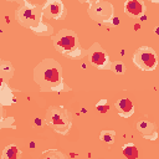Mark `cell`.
I'll return each mask as SVG.
<instances>
[{
  "label": "cell",
  "mask_w": 159,
  "mask_h": 159,
  "mask_svg": "<svg viewBox=\"0 0 159 159\" xmlns=\"http://www.w3.org/2000/svg\"><path fill=\"white\" fill-rule=\"evenodd\" d=\"M0 99H1V104L2 106H7V104H12L15 101L14 96H12V89L7 87L6 82H1V89H0Z\"/></svg>",
  "instance_id": "12"
},
{
  "label": "cell",
  "mask_w": 159,
  "mask_h": 159,
  "mask_svg": "<svg viewBox=\"0 0 159 159\" xmlns=\"http://www.w3.org/2000/svg\"><path fill=\"white\" fill-rule=\"evenodd\" d=\"M137 130L142 134V137L144 139H149V140H155L159 135L157 125L148 120V119H140L137 122Z\"/></svg>",
  "instance_id": "9"
},
{
  "label": "cell",
  "mask_w": 159,
  "mask_h": 159,
  "mask_svg": "<svg viewBox=\"0 0 159 159\" xmlns=\"http://www.w3.org/2000/svg\"><path fill=\"white\" fill-rule=\"evenodd\" d=\"M122 153L127 159H138L139 158L138 148L133 143H125L124 145H122Z\"/></svg>",
  "instance_id": "15"
},
{
  "label": "cell",
  "mask_w": 159,
  "mask_h": 159,
  "mask_svg": "<svg viewBox=\"0 0 159 159\" xmlns=\"http://www.w3.org/2000/svg\"><path fill=\"white\" fill-rule=\"evenodd\" d=\"M71 113L62 106H50L46 111L45 123L55 132L66 135L72 127Z\"/></svg>",
  "instance_id": "4"
},
{
  "label": "cell",
  "mask_w": 159,
  "mask_h": 159,
  "mask_svg": "<svg viewBox=\"0 0 159 159\" xmlns=\"http://www.w3.org/2000/svg\"><path fill=\"white\" fill-rule=\"evenodd\" d=\"M40 159H68V158L58 149H47L41 153Z\"/></svg>",
  "instance_id": "16"
},
{
  "label": "cell",
  "mask_w": 159,
  "mask_h": 159,
  "mask_svg": "<svg viewBox=\"0 0 159 159\" xmlns=\"http://www.w3.org/2000/svg\"><path fill=\"white\" fill-rule=\"evenodd\" d=\"M96 108L99 113H107L108 109H109V106H108V102L107 99H101L98 103H96Z\"/></svg>",
  "instance_id": "19"
},
{
  "label": "cell",
  "mask_w": 159,
  "mask_h": 159,
  "mask_svg": "<svg viewBox=\"0 0 159 159\" xmlns=\"http://www.w3.org/2000/svg\"><path fill=\"white\" fill-rule=\"evenodd\" d=\"M114 138H116V132H114V130L103 129V130H101V133H99V139H101L103 143H107V144H109V145L114 143Z\"/></svg>",
  "instance_id": "17"
},
{
  "label": "cell",
  "mask_w": 159,
  "mask_h": 159,
  "mask_svg": "<svg viewBox=\"0 0 159 159\" xmlns=\"http://www.w3.org/2000/svg\"><path fill=\"white\" fill-rule=\"evenodd\" d=\"M52 43L56 51L67 57H82L84 50L82 48L78 36L75 31L68 29H62L52 37Z\"/></svg>",
  "instance_id": "3"
},
{
  "label": "cell",
  "mask_w": 159,
  "mask_h": 159,
  "mask_svg": "<svg viewBox=\"0 0 159 159\" xmlns=\"http://www.w3.org/2000/svg\"><path fill=\"white\" fill-rule=\"evenodd\" d=\"M154 31H155V34H157V35H159V26H158V27H155V30H154Z\"/></svg>",
  "instance_id": "21"
},
{
  "label": "cell",
  "mask_w": 159,
  "mask_h": 159,
  "mask_svg": "<svg viewBox=\"0 0 159 159\" xmlns=\"http://www.w3.org/2000/svg\"><path fill=\"white\" fill-rule=\"evenodd\" d=\"M111 70H112L114 73H117V75H124V73H125V66H124L123 62H120V61L112 62Z\"/></svg>",
  "instance_id": "18"
},
{
  "label": "cell",
  "mask_w": 159,
  "mask_h": 159,
  "mask_svg": "<svg viewBox=\"0 0 159 159\" xmlns=\"http://www.w3.org/2000/svg\"><path fill=\"white\" fill-rule=\"evenodd\" d=\"M35 122H36V124H37V125H40V127H41V120H40V118H35Z\"/></svg>",
  "instance_id": "20"
},
{
  "label": "cell",
  "mask_w": 159,
  "mask_h": 159,
  "mask_svg": "<svg viewBox=\"0 0 159 159\" xmlns=\"http://www.w3.org/2000/svg\"><path fill=\"white\" fill-rule=\"evenodd\" d=\"M43 17L52 19V20H61L66 15V10L63 2L60 0H50L42 5Z\"/></svg>",
  "instance_id": "8"
},
{
  "label": "cell",
  "mask_w": 159,
  "mask_h": 159,
  "mask_svg": "<svg viewBox=\"0 0 159 159\" xmlns=\"http://www.w3.org/2000/svg\"><path fill=\"white\" fill-rule=\"evenodd\" d=\"M20 155H21V150L15 144H10V145H6L5 149L2 150L1 158L2 159H19Z\"/></svg>",
  "instance_id": "14"
},
{
  "label": "cell",
  "mask_w": 159,
  "mask_h": 159,
  "mask_svg": "<svg viewBox=\"0 0 159 159\" xmlns=\"http://www.w3.org/2000/svg\"><path fill=\"white\" fill-rule=\"evenodd\" d=\"M14 72H15V70H14V66L11 65V62H9L6 60H1V62H0V76H1V80L4 82H6L7 80L12 78Z\"/></svg>",
  "instance_id": "13"
},
{
  "label": "cell",
  "mask_w": 159,
  "mask_h": 159,
  "mask_svg": "<svg viewBox=\"0 0 159 159\" xmlns=\"http://www.w3.org/2000/svg\"><path fill=\"white\" fill-rule=\"evenodd\" d=\"M34 81L41 92H68L71 88L65 83L62 66L53 58L42 60L34 68Z\"/></svg>",
  "instance_id": "1"
},
{
  "label": "cell",
  "mask_w": 159,
  "mask_h": 159,
  "mask_svg": "<svg viewBox=\"0 0 159 159\" xmlns=\"http://www.w3.org/2000/svg\"><path fill=\"white\" fill-rule=\"evenodd\" d=\"M114 107L122 118H129L134 114V106L129 98H122L116 101Z\"/></svg>",
  "instance_id": "11"
},
{
  "label": "cell",
  "mask_w": 159,
  "mask_h": 159,
  "mask_svg": "<svg viewBox=\"0 0 159 159\" xmlns=\"http://www.w3.org/2000/svg\"><path fill=\"white\" fill-rule=\"evenodd\" d=\"M133 62L142 71H154L158 67V56L152 47L140 46L133 55Z\"/></svg>",
  "instance_id": "5"
},
{
  "label": "cell",
  "mask_w": 159,
  "mask_h": 159,
  "mask_svg": "<svg viewBox=\"0 0 159 159\" xmlns=\"http://www.w3.org/2000/svg\"><path fill=\"white\" fill-rule=\"evenodd\" d=\"M89 17L92 20H94L96 22H111L113 20L114 16V10H113V5L108 1H91L89 2V7L87 10Z\"/></svg>",
  "instance_id": "6"
},
{
  "label": "cell",
  "mask_w": 159,
  "mask_h": 159,
  "mask_svg": "<svg viewBox=\"0 0 159 159\" xmlns=\"http://www.w3.org/2000/svg\"><path fill=\"white\" fill-rule=\"evenodd\" d=\"M87 58L93 66H96L99 70H109L112 66V62L109 61L107 52L98 42H94L87 50Z\"/></svg>",
  "instance_id": "7"
},
{
  "label": "cell",
  "mask_w": 159,
  "mask_h": 159,
  "mask_svg": "<svg viewBox=\"0 0 159 159\" xmlns=\"http://www.w3.org/2000/svg\"><path fill=\"white\" fill-rule=\"evenodd\" d=\"M15 17L21 26L32 30L37 35L53 36L52 26L43 22L42 6L37 4H32L25 0L19 1V7L15 11Z\"/></svg>",
  "instance_id": "2"
},
{
  "label": "cell",
  "mask_w": 159,
  "mask_h": 159,
  "mask_svg": "<svg viewBox=\"0 0 159 159\" xmlns=\"http://www.w3.org/2000/svg\"><path fill=\"white\" fill-rule=\"evenodd\" d=\"M124 12L130 17H142L145 12V4L140 0H128L124 2Z\"/></svg>",
  "instance_id": "10"
}]
</instances>
